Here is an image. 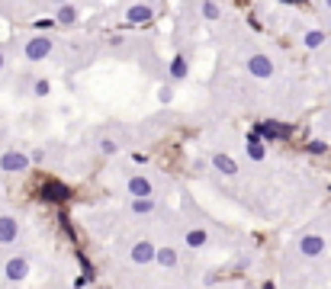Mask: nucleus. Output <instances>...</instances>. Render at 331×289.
I'll use <instances>...</instances> for the list:
<instances>
[{
	"instance_id": "obj_1",
	"label": "nucleus",
	"mask_w": 331,
	"mask_h": 289,
	"mask_svg": "<svg viewBox=\"0 0 331 289\" xmlns=\"http://www.w3.org/2000/svg\"><path fill=\"white\" fill-rule=\"evenodd\" d=\"M49 52H52V39H45V36L29 39V42H26V58H29V61H42Z\"/></svg>"
},
{
	"instance_id": "obj_2",
	"label": "nucleus",
	"mask_w": 331,
	"mask_h": 289,
	"mask_svg": "<svg viewBox=\"0 0 331 289\" xmlns=\"http://www.w3.org/2000/svg\"><path fill=\"white\" fill-rule=\"evenodd\" d=\"M67 196H71V193H67L65 183H58V180H45L42 183V199L45 203H65Z\"/></svg>"
},
{
	"instance_id": "obj_3",
	"label": "nucleus",
	"mask_w": 331,
	"mask_h": 289,
	"mask_svg": "<svg viewBox=\"0 0 331 289\" xmlns=\"http://www.w3.org/2000/svg\"><path fill=\"white\" fill-rule=\"evenodd\" d=\"M248 71H251L254 77H270V74H273V61H270L267 55H251V58H248Z\"/></svg>"
},
{
	"instance_id": "obj_4",
	"label": "nucleus",
	"mask_w": 331,
	"mask_h": 289,
	"mask_svg": "<svg viewBox=\"0 0 331 289\" xmlns=\"http://www.w3.org/2000/svg\"><path fill=\"white\" fill-rule=\"evenodd\" d=\"M0 167L3 170H26L29 167V157L19 154V151H6V154L0 157Z\"/></svg>"
},
{
	"instance_id": "obj_5",
	"label": "nucleus",
	"mask_w": 331,
	"mask_h": 289,
	"mask_svg": "<svg viewBox=\"0 0 331 289\" xmlns=\"http://www.w3.org/2000/svg\"><path fill=\"white\" fill-rule=\"evenodd\" d=\"M258 135H264V139H286L289 129L286 126H276V122H261L258 129H254Z\"/></svg>"
},
{
	"instance_id": "obj_6",
	"label": "nucleus",
	"mask_w": 331,
	"mask_h": 289,
	"mask_svg": "<svg viewBox=\"0 0 331 289\" xmlns=\"http://www.w3.org/2000/svg\"><path fill=\"white\" fill-rule=\"evenodd\" d=\"M3 273H6L10 280H23L26 273H29V264H26L23 257H13L10 264H6V270H3Z\"/></svg>"
},
{
	"instance_id": "obj_7",
	"label": "nucleus",
	"mask_w": 331,
	"mask_h": 289,
	"mask_svg": "<svg viewBox=\"0 0 331 289\" xmlns=\"http://www.w3.org/2000/svg\"><path fill=\"white\" fill-rule=\"evenodd\" d=\"M132 260L135 264H148V260H154V244H148V241L135 244L132 247Z\"/></svg>"
},
{
	"instance_id": "obj_8",
	"label": "nucleus",
	"mask_w": 331,
	"mask_h": 289,
	"mask_svg": "<svg viewBox=\"0 0 331 289\" xmlns=\"http://www.w3.org/2000/svg\"><path fill=\"white\" fill-rule=\"evenodd\" d=\"M212 167L219 170V174L232 177L235 170H238V164H235V161H232V157H228V154H215V157H212Z\"/></svg>"
},
{
	"instance_id": "obj_9",
	"label": "nucleus",
	"mask_w": 331,
	"mask_h": 289,
	"mask_svg": "<svg viewBox=\"0 0 331 289\" xmlns=\"http://www.w3.org/2000/svg\"><path fill=\"white\" fill-rule=\"evenodd\" d=\"M0 241H3V244L16 241V222H13L10 216H3V218H0Z\"/></svg>"
},
{
	"instance_id": "obj_10",
	"label": "nucleus",
	"mask_w": 331,
	"mask_h": 289,
	"mask_svg": "<svg viewBox=\"0 0 331 289\" xmlns=\"http://www.w3.org/2000/svg\"><path fill=\"white\" fill-rule=\"evenodd\" d=\"M126 19H129V23H135V26H138V23H148V19H151V6H148V3H138V6H132V10H129V16H126Z\"/></svg>"
},
{
	"instance_id": "obj_11",
	"label": "nucleus",
	"mask_w": 331,
	"mask_h": 289,
	"mask_svg": "<svg viewBox=\"0 0 331 289\" xmlns=\"http://www.w3.org/2000/svg\"><path fill=\"white\" fill-rule=\"evenodd\" d=\"M129 193L132 196H151V183H148L145 177H132L129 180Z\"/></svg>"
},
{
	"instance_id": "obj_12",
	"label": "nucleus",
	"mask_w": 331,
	"mask_h": 289,
	"mask_svg": "<svg viewBox=\"0 0 331 289\" xmlns=\"http://www.w3.org/2000/svg\"><path fill=\"white\" fill-rule=\"evenodd\" d=\"M302 254H309V257H315V254H322V247H325V244H322V238H315V235H309V238H302Z\"/></svg>"
},
{
	"instance_id": "obj_13",
	"label": "nucleus",
	"mask_w": 331,
	"mask_h": 289,
	"mask_svg": "<svg viewBox=\"0 0 331 289\" xmlns=\"http://www.w3.org/2000/svg\"><path fill=\"white\" fill-rule=\"evenodd\" d=\"M154 257H158V264H164V267H174V264H177V251H171V247H158V251H154Z\"/></svg>"
},
{
	"instance_id": "obj_14",
	"label": "nucleus",
	"mask_w": 331,
	"mask_h": 289,
	"mask_svg": "<svg viewBox=\"0 0 331 289\" xmlns=\"http://www.w3.org/2000/svg\"><path fill=\"white\" fill-rule=\"evenodd\" d=\"M248 154L254 157V161H261L264 157V144H261V139H258V132L251 135V142H248Z\"/></svg>"
},
{
	"instance_id": "obj_15",
	"label": "nucleus",
	"mask_w": 331,
	"mask_h": 289,
	"mask_svg": "<svg viewBox=\"0 0 331 289\" xmlns=\"http://www.w3.org/2000/svg\"><path fill=\"white\" fill-rule=\"evenodd\" d=\"M206 241H209V235H206L202 228H193L190 235H187V244H190V247H202Z\"/></svg>"
},
{
	"instance_id": "obj_16",
	"label": "nucleus",
	"mask_w": 331,
	"mask_h": 289,
	"mask_svg": "<svg viewBox=\"0 0 331 289\" xmlns=\"http://www.w3.org/2000/svg\"><path fill=\"white\" fill-rule=\"evenodd\" d=\"M74 19H77V10H74V6H62V10H58V23L71 26Z\"/></svg>"
},
{
	"instance_id": "obj_17",
	"label": "nucleus",
	"mask_w": 331,
	"mask_h": 289,
	"mask_svg": "<svg viewBox=\"0 0 331 289\" xmlns=\"http://www.w3.org/2000/svg\"><path fill=\"white\" fill-rule=\"evenodd\" d=\"M171 77H174V80L187 77V61H184V58H174V65H171Z\"/></svg>"
},
{
	"instance_id": "obj_18",
	"label": "nucleus",
	"mask_w": 331,
	"mask_h": 289,
	"mask_svg": "<svg viewBox=\"0 0 331 289\" xmlns=\"http://www.w3.org/2000/svg\"><path fill=\"white\" fill-rule=\"evenodd\" d=\"M132 209H135V212H151V209H154V203H151V199H148V196H135Z\"/></svg>"
},
{
	"instance_id": "obj_19",
	"label": "nucleus",
	"mask_w": 331,
	"mask_h": 289,
	"mask_svg": "<svg viewBox=\"0 0 331 289\" xmlns=\"http://www.w3.org/2000/svg\"><path fill=\"white\" fill-rule=\"evenodd\" d=\"M322 42H325V36H322V32H309V36H306V45H309V48H319Z\"/></svg>"
},
{
	"instance_id": "obj_20",
	"label": "nucleus",
	"mask_w": 331,
	"mask_h": 289,
	"mask_svg": "<svg viewBox=\"0 0 331 289\" xmlns=\"http://www.w3.org/2000/svg\"><path fill=\"white\" fill-rule=\"evenodd\" d=\"M202 16H206V19H215V16H219V6L206 0V3H202Z\"/></svg>"
},
{
	"instance_id": "obj_21",
	"label": "nucleus",
	"mask_w": 331,
	"mask_h": 289,
	"mask_svg": "<svg viewBox=\"0 0 331 289\" xmlns=\"http://www.w3.org/2000/svg\"><path fill=\"white\" fill-rule=\"evenodd\" d=\"M36 93H39V96L49 93V80H39V84H36Z\"/></svg>"
},
{
	"instance_id": "obj_22",
	"label": "nucleus",
	"mask_w": 331,
	"mask_h": 289,
	"mask_svg": "<svg viewBox=\"0 0 331 289\" xmlns=\"http://www.w3.org/2000/svg\"><path fill=\"white\" fill-rule=\"evenodd\" d=\"M100 148H103V154H113V151H116V144H113V142H103Z\"/></svg>"
},
{
	"instance_id": "obj_23",
	"label": "nucleus",
	"mask_w": 331,
	"mask_h": 289,
	"mask_svg": "<svg viewBox=\"0 0 331 289\" xmlns=\"http://www.w3.org/2000/svg\"><path fill=\"white\" fill-rule=\"evenodd\" d=\"M309 151H315V154H322V151H325V144H322V142H312V144H309Z\"/></svg>"
},
{
	"instance_id": "obj_24",
	"label": "nucleus",
	"mask_w": 331,
	"mask_h": 289,
	"mask_svg": "<svg viewBox=\"0 0 331 289\" xmlns=\"http://www.w3.org/2000/svg\"><path fill=\"white\" fill-rule=\"evenodd\" d=\"M0 68H3V52H0Z\"/></svg>"
},
{
	"instance_id": "obj_25",
	"label": "nucleus",
	"mask_w": 331,
	"mask_h": 289,
	"mask_svg": "<svg viewBox=\"0 0 331 289\" xmlns=\"http://www.w3.org/2000/svg\"><path fill=\"white\" fill-rule=\"evenodd\" d=\"M289 3H302V0H289Z\"/></svg>"
},
{
	"instance_id": "obj_26",
	"label": "nucleus",
	"mask_w": 331,
	"mask_h": 289,
	"mask_svg": "<svg viewBox=\"0 0 331 289\" xmlns=\"http://www.w3.org/2000/svg\"><path fill=\"white\" fill-rule=\"evenodd\" d=\"M58 3H62V0H58Z\"/></svg>"
},
{
	"instance_id": "obj_27",
	"label": "nucleus",
	"mask_w": 331,
	"mask_h": 289,
	"mask_svg": "<svg viewBox=\"0 0 331 289\" xmlns=\"http://www.w3.org/2000/svg\"><path fill=\"white\" fill-rule=\"evenodd\" d=\"M328 3H331V0H328Z\"/></svg>"
}]
</instances>
